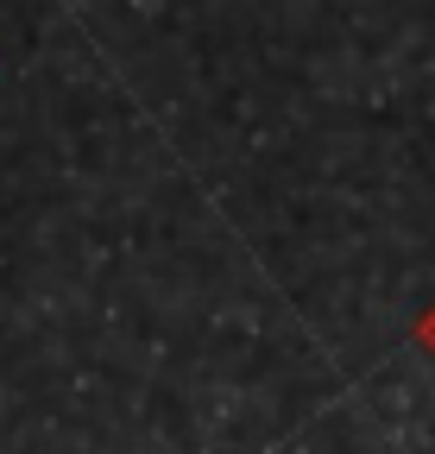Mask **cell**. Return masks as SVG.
<instances>
[{
  "instance_id": "obj_1",
  "label": "cell",
  "mask_w": 435,
  "mask_h": 454,
  "mask_svg": "<svg viewBox=\"0 0 435 454\" xmlns=\"http://www.w3.org/2000/svg\"><path fill=\"white\" fill-rule=\"evenodd\" d=\"M416 340H423V348H429V354H435V309H429V316H423V322H416Z\"/></svg>"
}]
</instances>
